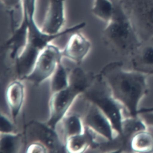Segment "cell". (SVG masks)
<instances>
[{"mask_svg": "<svg viewBox=\"0 0 153 153\" xmlns=\"http://www.w3.org/2000/svg\"><path fill=\"white\" fill-rule=\"evenodd\" d=\"M64 140L70 136L82 133L85 128L82 118L76 113H67L60 121Z\"/></svg>", "mask_w": 153, "mask_h": 153, "instance_id": "2e32d148", "label": "cell"}, {"mask_svg": "<svg viewBox=\"0 0 153 153\" xmlns=\"http://www.w3.org/2000/svg\"><path fill=\"white\" fill-rule=\"evenodd\" d=\"M0 152L2 153H16L25 149L23 133H0Z\"/></svg>", "mask_w": 153, "mask_h": 153, "instance_id": "e0dca14e", "label": "cell"}, {"mask_svg": "<svg viewBox=\"0 0 153 153\" xmlns=\"http://www.w3.org/2000/svg\"><path fill=\"white\" fill-rule=\"evenodd\" d=\"M69 72L62 62H60L56 70L50 78V94L57 92L65 88L69 83Z\"/></svg>", "mask_w": 153, "mask_h": 153, "instance_id": "d6986e66", "label": "cell"}, {"mask_svg": "<svg viewBox=\"0 0 153 153\" xmlns=\"http://www.w3.org/2000/svg\"><path fill=\"white\" fill-rule=\"evenodd\" d=\"M0 133H17L15 122L5 114L1 113L0 117Z\"/></svg>", "mask_w": 153, "mask_h": 153, "instance_id": "44dd1931", "label": "cell"}, {"mask_svg": "<svg viewBox=\"0 0 153 153\" xmlns=\"http://www.w3.org/2000/svg\"><path fill=\"white\" fill-rule=\"evenodd\" d=\"M84 125L105 140H112L117 135L108 118L96 105L88 103L82 118Z\"/></svg>", "mask_w": 153, "mask_h": 153, "instance_id": "9c48e42d", "label": "cell"}, {"mask_svg": "<svg viewBox=\"0 0 153 153\" xmlns=\"http://www.w3.org/2000/svg\"><path fill=\"white\" fill-rule=\"evenodd\" d=\"M23 18L27 21L28 25L27 41L14 62L17 78L22 80L30 73L39 53L47 46L57 38L79 31L86 26V23L82 22L64 29L57 34L51 35L44 32L41 29L35 17Z\"/></svg>", "mask_w": 153, "mask_h": 153, "instance_id": "3957f363", "label": "cell"}, {"mask_svg": "<svg viewBox=\"0 0 153 153\" xmlns=\"http://www.w3.org/2000/svg\"><path fill=\"white\" fill-rule=\"evenodd\" d=\"M111 17L102 31L103 44L115 54L131 58L140 46L139 38L123 0H111Z\"/></svg>", "mask_w": 153, "mask_h": 153, "instance_id": "7a4b0ae2", "label": "cell"}, {"mask_svg": "<svg viewBox=\"0 0 153 153\" xmlns=\"http://www.w3.org/2000/svg\"><path fill=\"white\" fill-rule=\"evenodd\" d=\"M121 61L107 64L100 70L114 97L123 105L128 116H139V104L148 92L146 75L126 70Z\"/></svg>", "mask_w": 153, "mask_h": 153, "instance_id": "6da1fadb", "label": "cell"}, {"mask_svg": "<svg viewBox=\"0 0 153 153\" xmlns=\"http://www.w3.org/2000/svg\"><path fill=\"white\" fill-rule=\"evenodd\" d=\"M91 48L90 40L79 31L71 34L65 47L61 50L63 58H66L76 64H81Z\"/></svg>", "mask_w": 153, "mask_h": 153, "instance_id": "8fae6325", "label": "cell"}, {"mask_svg": "<svg viewBox=\"0 0 153 153\" xmlns=\"http://www.w3.org/2000/svg\"><path fill=\"white\" fill-rule=\"evenodd\" d=\"M1 2L9 16L13 31L20 26L23 20V0H1Z\"/></svg>", "mask_w": 153, "mask_h": 153, "instance_id": "ac0fdd59", "label": "cell"}, {"mask_svg": "<svg viewBox=\"0 0 153 153\" xmlns=\"http://www.w3.org/2000/svg\"><path fill=\"white\" fill-rule=\"evenodd\" d=\"M66 0H49L47 9L40 26L45 33L54 35L62 32L65 23Z\"/></svg>", "mask_w": 153, "mask_h": 153, "instance_id": "30bf717a", "label": "cell"}, {"mask_svg": "<svg viewBox=\"0 0 153 153\" xmlns=\"http://www.w3.org/2000/svg\"><path fill=\"white\" fill-rule=\"evenodd\" d=\"M26 152L27 153H47L49 152L47 147L39 142L34 141L27 143L25 147Z\"/></svg>", "mask_w": 153, "mask_h": 153, "instance_id": "7402d4cb", "label": "cell"}, {"mask_svg": "<svg viewBox=\"0 0 153 153\" xmlns=\"http://www.w3.org/2000/svg\"><path fill=\"white\" fill-rule=\"evenodd\" d=\"M139 115L142 117L148 126L153 127V112H146Z\"/></svg>", "mask_w": 153, "mask_h": 153, "instance_id": "603a6c76", "label": "cell"}, {"mask_svg": "<svg viewBox=\"0 0 153 153\" xmlns=\"http://www.w3.org/2000/svg\"><path fill=\"white\" fill-rule=\"evenodd\" d=\"M82 95L88 103L96 105L104 113L110 120L117 135L122 133L124 108L114 97L100 72L95 74L91 85Z\"/></svg>", "mask_w": 153, "mask_h": 153, "instance_id": "5b68a950", "label": "cell"}, {"mask_svg": "<svg viewBox=\"0 0 153 153\" xmlns=\"http://www.w3.org/2000/svg\"><path fill=\"white\" fill-rule=\"evenodd\" d=\"M62 58L61 50L52 43L49 44L39 53L32 70L23 80L38 86L50 79Z\"/></svg>", "mask_w": 153, "mask_h": 153, "instance_id": "52a82bcc", "label": "cell"}, {"mask_svg": "<svg viewBox=\"0 0 153 153\" xmlns=\"http://www.w3.org/2000/svg\"><path fill=\"white\" fill-rule=\"evenodd\" d=\"M128 149L134 152H153V127L135 133L130 139Z\"/></svg>", "mask_w": 153, "mask_h": 153, "instance_id": "9a60e30c", "label": "cell"}, {"mask_svg": "<svg viewBox=\"0 0 153 153\" xmlns=\"http://www.w3.org/2000/svg\"><path fill=\"white\" fill-rule=\"evenodd\" d=\"M95 74L87 72L81 67H75L69 72V83L65 89L50 94L49 117L45 122L56 129L61 119L68 113L76 98L91 85Z\"/></svg>", "mask_w": 153, "mask_h": 153, "instance_id": "277c9868", "label": "cell"}, {"mask_svg": "<svg viewBox=\"0 0 153 153\" xmlns=\"http://www.w3.org/2000/svg\"><path fill=\"white\" fill-rule=\"evenodd\" d=\"M23 81L16 78L10 82L5 89L6 103L11 118L15 123L23 107L26 97L25 86Z\"/></svg>", "mask_w": 153, "mask_h": 153, "instance_id": "7c38bea8", "label": "cell"}, {"mask_svg": "<svg viewBox=\"0 0 153 153\" xmlns=\"http://www.w3.org/2000/svg\"><path fill=\"white\" fill-rule=\"evenodd\" d=\"M132 70L144 74H153V41L142 43L130 58Z\"/></svg>", "mask_w": 153, "mask_h": 153, "instance_id": "4fadbf2b", "label": "cell"}, {"mask_svg": "<svg viewBox=\"0 0 153 153\" xmlns=\"http://www.w3.org/2000/svg\"><path fill=\"white\" fill-rule=\"evenodd\" d=\"M153 112V107H142L141 109H139L138 111V114L140 115L141 113H146V112Z\"/></svg>", "mask_w": 153, "mask_h": 153, "instance_id": "cb8c5ba5", "label": "cell"}, {"mask_svg": "<svg viewBox=\"0 0 153 153\" xmlns=\"http://www.w3.org/2000/svg\"><path fill=\"white\" fill-rule=\"evenodd\" d=\"M112 10L111 0H94L91 12L98 19L107 23L111 17Z\"/></svg>", "mask_w": 153, "mask_h": 153, "instance_id": "ffe728a7", "label": "cell"}, {"mask_svg": "<svg viewBox=\"0 0 153 153\" xmlns=\"http://www.w3.org/2000/svg\"><path fill=\"white\" fill-rule=\"evenodd\" d=\"M26 145L34 141L44 144L49 152H65L63 140L60 139L56 129L50 127L45 122L32 120L26 124L22 132Z\"/></svg>", "mask_w": 153, "mask_h": 153, "instance_id": "ba28073f", "label": "cell"}, {"mask_svg": "<svg viewBox=\"0 0 153 153\" xmlns=\"http://www.w3.org/2000/svg\"><path fill=\"white\" fill-rule=\"evenodd\" d=\"M97 135L85 127L82 133L70 136L65 139L66 151L71 153H81L88 149H94L97 143L96 140Z\"/></svg>", "mask_w": 153, "mask_h": 153, "instance_id": "5bb4252c", "label": "cell"}, {"mask_svg": "<svg viewBox=\"0 0 153 153\" xmlns=\"http://www.w3.org/2000/svg\"><path fill=\"white\" fill-rule=\"evenodd\" d=\"M125 5L141 41H153V0H128Z\"/></svg>", "mask_w": 153, "mask_h": 153, "instance_id": "8992f818", "label": "cell"}]
</instances>
